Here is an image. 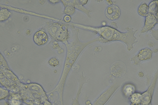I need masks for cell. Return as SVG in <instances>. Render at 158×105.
<instances>
[{"label": "cell", "instance_id": "cell-1", "mask_svg": "<svg viewBox=\"0 0 158 105\" xmlns=\"http://www.w3.org/2000/svg\"><path fill=\"white\" fill-rule=\"evenodd\" d=\"M80 26L92 31L95 34H98L99 42L102 43H107L113 41H122L126 44L128 51L131 50L133 48L134 44L137 42L135 35L138 30L134 31L132 28H126L127 32L123 33L110 26H103L98 28L81 25Z\"/></svg>", "mask_w": 158, "mask_h": 105}, {"label": "cell", "instance_id": "cell-2", "mask_svg": "<svg viewBox=\"0 0 158 105\" xmlns=\"http://www.w3.org/2000/svg\"><path fill=\"white\" fill-rule=\"evenodd\" d=\"M20 91L23 102L29 105H44L48 100L47 94L42 86L37 83H31L19 86Z\"/></svg>", "mask_w": 158, "mask_h": 105}, {"label": "cell", "instance_id": "cell-3", "mask_svg": "<svg viewBox=\"0 0 158 105\" xmlns=\"http://www.w3.org/2000/svg\"><path fill=\"white\" fill-rule=\"evenodd\" d=\"M47 31L55 40L65 41L69 37V33L67 27L58 23H53L49 25Z\"/></svg>", "mask_w": 158, "mask_h": 105}, {"label": "cell", "instance_id": "cell-4", "mask_svg": "<svg viewBox=\"0 0 158 105\" xmlns=\"http://www.w3.org/2000/svg\"><path fill=\"white\" fill-rule=\"evenodd\" d=\"M119 84L115 83L110 86L95 101L93 105H104L115 93L117 89L120 87Z\"/></svg>", "mask_w": 158, "mask_h": 105}, {"label": "cell", "instance_id": "cell-5", "mask_svg": "<svg viewBox=\"0 0 158 105\" xmlns=\"http://www.w3.org/2000/svg\"><path fill=\"white\" fill-rule=\"evenodd\" d=\"M158 78V69L155 73L152 83L146 91L142 93V104L149 105L151 104L153 100V95L156 82Z\"/></svg>", "mask_w": 158, "mask_h": 105}, {"label": "cell", "instance_id": "cell-6", "mask_svg": "<svg viewBox=\"0 0 158 105\" xmlns=\"http://www.w3.org/2000/svg\"><path fill=\"white\" fill-rule=\"evenodd\" d=\"M153 52L148 48H144L139 51V52L136 56L131 58V61H133L134 64L138 65L142 61L149 60L152 58Z\"/></svg>", "mask_w": 158, "mask_h": 105}, {"label": "cell", "instance_id": "cell-7", "mask_svg": "<svg viewBox=\"0 0 158 105\" xmlns=\"http://www.w3.org/2000/svg\"><path fill=\"white\" fill-rule=\"evenodd\" d=\"M127 71L126 66L125 64L121 61L114 62L111 65V74L116 78H120L125 75Z\"/></svg>", "mask_w": 158, "mask_h": 105}, {"label": "cell", "instance_id": "cell-8", "mask_svg": "<svg viewBox=\"0 0 158 105\" xmlns=\"http://www.w3.org/2000/svg\"><path fill=\"white\" fill-rule=\"evenodd\" d=\"M121 12L118 7L115 5H111L108 6L106 10V16L109 19L115 20L120 16Z\"/></svg>", "mask_w": 158, "mask_h": 105}, {"label": "cell", "instance_id": "cell-9", "mask_svg": "<svg viewBox=\"0 0 158 105\" xmlns=\"http://www.w3.org/2000/svg\"><path fill=\"white\" fill-rule=\"evenodd\" d=\"M157 22V20L154 15L149 14L145 19V25L141 30V33L145 32L152 30Z\"/></svg>", "mask_w": 158, "mask_h": 105}, {"label": "cell", "instance_id": "cell-10", "mask_svg": "<svg viewBox=\"0 0 158 105\" xmlns=\"http://www.w3.org/2000/svg\"><path fill=\"white\" fill-rule=\"evenodd\" d=\"M33 41L36 45L41 46L47 43L48 41L47 34L44 30H40L36 32L33 36Z\"/></svg>", "mask_w": 158, "mask_h": 105}, {"label": "cell", "instance_id": "cell-11", "mask_svg": "<svg viewBox=\"0 0 158 105\" xmlns=\"http://www.w3.org/2000/svg\"><path fill=\"white\" fill-rule=\"evenodd\" d=\"M10 105L22 104L23 101L19 93H14L10 91L9 96L7 98Z\"/></svg>", "mask_w": 158, "mask_h": 105}, {"label": "cell", "instance_id": "cell-12", "mask_svg": "<svg viewBox=\"0 0 158 105\" xmlns=\"http://www.w3.org/2000/svg\"><path fill=\"white\" fill-rule=\"evenodd\" d=\"M65 7L64 13L67 15H73L75 12V1H61Z\"/></svg>", "mask_w": 158, "mask_h": 105}, {"label": "cell", "instance_id": "cell-13", "mask_svg": "<svg viewBox=\"0 0 158 105\" xmlns=\"http://www.w3.org/2000/svg\"><path fill=\"white\" fill-rule=\"evenodd\" d=\"M136 88L132 83H127L123 86V92L127 98H130L136 92Z\"/></svg>", "mask_w": 158, "mask_h": 105}, {"label": "cell", "instance_id": "cell-14", "mask_svg": "<svg viewBox=\"0 0 158 105\" xmlns=\"http://www.w3.org/2000/svg\"><path fill=\"white\" fill-rule=\"evenodd\" d=\"M131 104L138 105L142 104V93L139 92H135L130 98Z\"/></svg>", "mask_w": 158, "mask_h": 105}, {"label": "cell", "instance_id": "cell-15", "mask_svg": "<svg viewBox=\"0 0 158 105\" xmlns=\"http://www.w3.org/2000/svg\"><path fill=\"white\" fill-rule=\"evenodd\" d=\"M138 12L141 16L146 17L149 14V7L146 3H143L138 7Z\"/></svg>", "mask_w": 158, "mask_h": 105}, {"label": "cell", "instance_id": "cell-16", "mask_svg": "<svg viewBox=\"0 0 158 105\" xmlns=\"http://www.w3.org/2000/svg\"><path fill=\"white\" fill-rule=\"evenodd\" d=\"M149 14L153 15L158 14V1H153L149 4Z\"/></svg>", "mask_w": 158, "mask_h": 105}, {"label": "cell", "instance_id": "cell-17", "mask_svg": "<svg viewBox=\"0 0 158 105\" xmlns=\"http://www.w3.org/2000/svg\"><path fill=\"white\" fill-rule=\"evenodd\" d=\"M11 12L6 8H1L0 13V20L2 22L6 21L11 15Z\"/></svg>", "mask_w": 158, "mask_h": 105}, {"label": "cell", "instance_id": "cell-18", "mask_svg": "<svg viewBox=\"0 0 158 105\" xmlns=\"http://www.w3.org/2000/svg\"><path fill=\"white\" fill-rule=\"evenodd\" d=\"M75 2L76 8H77V9L85 13L88 15L89 18H91L89 13L92 12V11L89 10H87L86 8H85L83 5L80 3V1H75Z\"/></svg>", "mask_w": 158, "mask_h": 105}, {"label": "cell", "instance_id": "cell-19", "mask_svg": "<svg viewBox=\"0 0 158 105\" xmlns=\"http://www.w3.org/2000/svg\"><path fill=\"white\" fill-rule=\"evenodd\" d=\"M10 91L7 89H0V100H5L9 96Z\"/></svg>", "mask_w": 158, "mask_h": 105}, {"label": "cell", "instance_id": "cell-20", "mask_svg": "<svg viewBox=\"0 0 158 105\" xmlns=\"http://www.w3.org/2000/svg\"><path fill=\"white\" fill-rule=\"evenodd\" d=\"M84 82L82 81L81 82V83L80 84L77 96H76L74 99H73L72 105H77V102L79 101V97H80V93H81L82 87L83 85L84 84Z\"/></svg>", "mask_w": 158, "mask_h": 105}, {"label": "cell", "instance_id": "cell-21", "mask_svg": "<svg viewBox=\"0 0 158 105\" xmlns=\"http://www.w3.org/2000/svg\"><path fill=\"white\" fill-rule=\"evenodd\" d=\"M48 64L52 67H55L58 66L59 61L56 58H52L49 59L48 62Z\"/></svg>", "mask_w": 158, "mask_h": 105}, {"label": "cell", "instance_id": "cell-22", "mask_svg": "<svg viewBox=\"0 0 158 105\" xmlns=\"http://www.w3.org/2000/svg\"><path fill=\"white\" fill-rule=\"evenodd\" d=\"M152 35L153 37L156 39L158 40V30H152Z\"/></svg>", "mask_w": 158, "mask_h": 105}, {"label": "cell", "instance_id": "cell-23", "mask_svg": "<svg viewBox=\"0 0 158 105\" xmlns=\"http://www.w3.org/2000/svg\"><path fill=\"white\" fill-rule=\"evenodd\" d=\"M71 17L69 15H66V16H65L64 18V22L67 23L70 22V20H71Z\"/></svg>", "mask_w": 158, "mask_h": 105}, {"label": "cell", "instance_id": "cell-24", "mask_svg": "<svg viewBox=\"0 0 158 105\" xmlns=\"http://www.w3.org/2000/svg\"><path fill=\"white\" fill-rule=\"evenodd\" d=\"M44 105H54L51 103L50 101L49 100H48L46 101V102L44 103Z\"/></svg>", "mask_w": 158, "mask_h": 105}, {"label": "cell", "instance_id": "cell-25", "mask_svg": "<svg viewBox=\"0 0 158 105\" xmlns=\"http://www.w3.org/2000/svg\"><path fill=\"white\" fill-rule=\"evenodd\" d=\"M80 3L82 5L84 6V5H86L88 2V1H80Z\"/></svg>", "mask_w": 158, "mask_h": 105}, {"label": "cell", "instance_id": "cell-26", "mask_svg": "<svg viewBox=\"0 0 158 105\" xmlns=\"http://www.w3.org/2000/svg\"><path fill=\"white\" fill-rule=\"evenodd\" d=\"M138 76L141 78L143 77L144 76V74L143 72H139V73H138Z\"/></svg>", "mask_w": 158, "mask_h": 105}, {"label": "cell", "instance_id": "cell-27", "mask_svg": "<svg viewBox=\"0 0 158 105\" xmlns=\"http://www.w3.org/2000/svg\"><path fill=\"white\" fill-rule=\"evenodd\" d=\"M86 105H93V104H92L91 102L89 100H87L86 102H85Z\"/></svg>", "mask_w": 158, "mask_h": 105}, {"label": "cell", "instance_id": "cell-28", "mask_svg": "<svg viewBox=\"0 0 158 105\" xmlns=\"http://www.w3.org/2000/svg\"><path fill=\"white\" fill-rule=\"evenodd\" d=\"M49 2L53 4H56V3L60 2V1H49Z\"/></svg>", "mask_w": 158, "mask_h": 105}, {"label": "cell", "instance_id": "cell-29", "mask_svg": "<svg viewBox=\"0 0 158 105\" xmlns=\"http://www.w3.org/2000/svg\"><path fill=\"white\" fill-rule=\"evenodd\" d=\"M130 105H142V104H138V105H135V104H130Z\"/></svg>", "mask_w": 158, "mask_h": 105}, {"label": "cell", "instance_id": "cell-30", "mask_svg": "<svg viewBox=\"0 0 158 105\" xmlns=\"http://www.w3.org/2000/svg\"><path fill=\"white\" fill-rule=\"evenodd\" d=\"M149 105H152V103H151V104H149Z\"/></svg>", "mask_w": 158, "mask_h": 105}, {"label": "cell", "instance_id": "cell-31", "mask_svg": "<svg viewBox=\"0 0 158 105\" xmlns=\"http://www.w3.org/2000/svg\"><path fill=\"white\" fill-rule=\"evenodd\" d=\"M22 105V104H21V105Z\"/></svg>", "mask_w": 158, "mask_h": 105}]
</instances>
